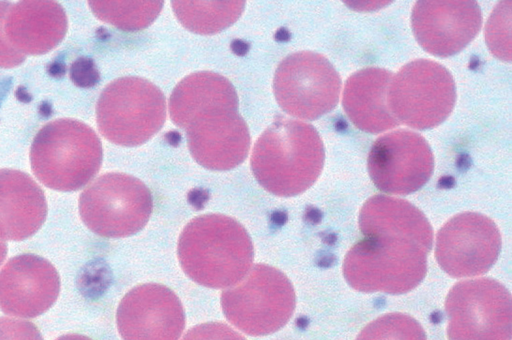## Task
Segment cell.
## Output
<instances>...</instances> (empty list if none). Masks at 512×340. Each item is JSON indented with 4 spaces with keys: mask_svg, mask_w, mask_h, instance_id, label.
<instances>
[{
    "mask_svg": "<svg viewBox=\"0 0 512 340\" xmlns=\"http://www.w3.org/2000/svg\"><path fill=\"white\" fill-rule=\"evenodd\" d=\"M183 271L194 282L209 288H229L251 268L253 244L245 228L222 214L192 219L178 241Z\"/></svg>",
    "mask_w": 512,
    "mask_h": 340,
    "instance_id": "6da1fadb",
    "label": "cell"
},
{
    "mask_svg": "<svg viewBox=\"0 0 512 340\" xmlns=\"http://www.w3.org/2000/svg\"><path fill=\"white\" fill-rule=\"evenodd\" d=\"M324 146L310 124L279 117L256 141L251 169L268 192L291 197L310 188L324 164Z\"/></svg>",
    "mask_w": 512,
    "mask_h": 340,
    "instance_id": "7a4b0ae2",
    "label": "cell"
},
{
    "mask_svg": "<svg viewBox=\"0 0 512 340\" xmlns=\"http://www.w3.org/2000/svg\"><path fill=\"white\" fill-rule=\"evenodd\" d=\"M31 168L45 186L75 191L99 171L102 145L94 130L74 119H57L44 125L33 139Z\"/></svg>",
    "mask_w": 512,
    "mask_h": 340,
    "instance_id": "3957f363",
    "label": "cell"
},
{
    "mask_svg": "<svg viewBox=\"0 0 512 340\" xmlns=\"http://www.w3.org/2000/svg\"><path fill=\"white\" fill-rule=\"evenodd\" d=\"M429 252L394 235H364L347 252L343 275L352 288L361 292L406 293L424 278Z\"/></svg>",
    "mask_w": 512,
    "mask_h": 340,
    "instance_id": "277c9868",
    "label": "cell"
},
{
    "mask_svg": "<svg viewBox=\"0 0 512 340\" xmlns=\"http://www.w3.org/2000/svg\"><path fill=\"white\" fill-rule=\"evenodd\" d=\"M101 134L117 145L138 146L153 137L166 119L162 91L150 81L126 76L109 83L96 106Z\"/></svg>",
    "mask_w": 512,
    "mask_h": 340,
    "instance_id": "5b68a950",
    "label": "cell"
},
{
    "mask_svg": "<svg viewBox=\"0 0 512 340\" xmlns=\"http://www.w3.org/2000/svg\"><path fill=\"white\" fill-rule=\"evenodd\" d=\"M225 317L239 330L263 336L281 329L295 308V292L280 270L256 264L237 284L221 296Z\"/></svg>",
    "mask_w": 512,
    "mask_h": 340,
    "instance_id": "8992f818",
    "label": "cell"
},
{
    "mask_svg": "<svg viewBox=\"0 0 512 340\" xmlns=\"http://www.w3.org/2000/svg\"><path fill=\"white\" fill-rule=\"evenodd\" d=\"M152 195L138 178L124 173H106L86 187L79 198L85 225L97 235L119 238L133 235L148 222Z\"/></svg>",
    "mask_w": 512,
    "mask_h": 340,
    "instance_id": "52a82bcc",
    "label": "cell"
},
{
    "mask_svg": "<svg viewBox=\"0 0 512 340\" xmlns=\"http://www.w3.org/2000/svg\"><path fill=\"white\" fill-rule=\"evenodd\" d=\"M389 109L398 122L425 130L440 125L456 101L450 72L429 59H417L393 75L388 89Z\"/></svg>",
    "mask_w": 512,
    "mask_h": 340,
    "instance_id": "ba28073f",
    "label": "cell"
},
{
    "mask_svg": "<svg viewBox=\"0 0 512 340\" xmlns=\"http://www.w3.org/2000/svg\"><path fill=\"white\" fill-rule=\"evenodd\" d=\"M449 340H510V292L498 281L478 278L455 284L447 295Z\"/></svg>",
    "mask_w": 512,
    "mask_h": 340,
    "instance_id": "9c48e42d",
    "label": "cell"
},
{
    "mask_svg": "<svg viewBox=\"0 0 512 340\" xmlns=\"http://www.w3.org/2000/svg\"><path fill=\"white\" fill-rule=\"evenodd\" d=\"M273 89L277 103L286 113L315 120L337 105L341 78L323 55L300 51L290 54L278 65Z\"/></svg>",
    "mask_w": 512,
    "mask_h": 340,
    "instance_id": "30bf717a",
    "label": "cell"
},
{
    "mask_svg": "<svg viewBox=\"0 0 512 340\" xmlns=\"http://www.w3.org/2000/svg\"><path fill=\"white\" fill-rule=\"evenodd\" d=\"M368 172L382 192L406 195L419 190L432 175V150L420 134L400 129L380 136L372 145Z\"/></svg>",
    "mask_w": 512,
    "mask_h": 340,
    "instance_id": "8fae6325",
    "label": "cell"
},
{
    "mask_svg": "<svg viewBox=\"0 0 512 340\" xmlns=\"http://www.w3.org/2000/svg\"><path fill=\"white\" fill-rule=\"evenodd\" d=\"M500 249L501 236L494 221L480 213L464 212L438 231L435 257L450 276L470 277L487 272Z\"/></svg>",
    "mask_w": 512,
    "mask_h": 340,
    "instance_id": "7c38bea8",
    "label": "cell"
},
{
    "mask_svg": "<svg viewBox=\"0 0 512 340\" xmlns=\"http://www.w3.org/2000/svg\"><path fill=\"white\" fill-rule=\"evenodd\" d=\"M116 321L123 340H179L185 314L171 289L146 283L134 287L122 298Z\"/></svg>",
    "mask_w": 512,
    "mask_h": 340,
    "instance_id": "4fadbf2b",
    "label": "cell"
},
{
    "mask_svg": "<svg viewBox=\"0 0 512 340\" xmlns=\"http://www.w3.org/2000/svg\"><path fill=\"white\" fill-rule=\"evenodd\" d=\"M411 24L419 45L437 57L460 52L478 34L482 14L472 0H421L412 9Z\"/></svg>",
    "mask_w": 512,
    "mask_h": 340,
    "instance_id": "5bb4252c",
    "label": "cell"
},
{
    "mask_svg": "<svg viewBox=\"0 0 512 340\" xmlns=\"http://www.w3.org/2000/svg\"><path fill=\"white\" fill-rule=\"evenodd\" d=\"M194 160L210 170H230L248 155L250 134L235 109L217 108L197 114L186 128Z\"/></svg>",
    "mask_w": 512,
    "mask_h": 340,
    "instance_id": "9a60e30c",
    "label": "cell"
},
{
    "mask_svg": "<svg viewBox=\"0 0 512 340\" xmlns=\"http://www.w3.org/2000/svg\"><path fill=\"white\" fill-rule=\"evenodd\" d=\"M59 291L57 270L40 256L13 257L0 270V309L8 315L39 316L54 304Z\"/></svg>",
    "mask_w": 512,
    "mask_h": 340,
    "instance_id": "2e32d148",
    "label": "cell"
},
{
    "mask_svg": "<svg viewBox=\"0 0 512 340\" xmlns=\"http://www.w3.org/2000/svg\"><path fill=\"white\" fill-rule=\"evenodd\" d=\"M4 30L10 44L22 54H44L63 40L67 17L56 1H20L9 7Z\"/></svg>",
    "mask_w": 512,
    "mask_h": 340,
    "instance_id": "e0dca14e",
    "label": "cell"
},
{
    "mask_svg": "<svg viewBox=\"0 0 512 340\" xmlns=\"http://www.w3.org/2000/svg\"><path fill=\"white\" fill-rule=\"evenodd\" d=\"M47 203L40 186L26 173L0 169V239L21 241L45 221Z\"/></svg>",
    "mask_w": 512,
    "mask_h": 340,
    "instance_id": "ac0fdd59",
    "label": "cell"
},
{
    "mask_svg": "<svg viewBox=\"0 0 512 340\" xmlns=\"http://www.w3.org/2000/svg\"><path fill=\"white\" fill-rule=\"evenodd\" d=\"M393 74L383 68L368 67L346 81L342 104L350 121L367 133H380L399 122L388 106L387 95Z\"/></svg>",
    "mask_w": 512,
    "mask_h": 340,
    "instance_id": "d6986e66",
    "label": "cell"
},
{
    "mask_svg": "<svg viewBox=\"0 0 512 340\" xmlns=\"http://www.w3.org/2000/svg\"><path fill=\"white\" fill-rule=\"evenodd\" d=\"M359 228L363 235L383 233L413 241L431 250L433 230L425 215L410 202L374 195L362 206Z\"/></svg>",
    "mask_w": 512,
    "mask_h": 340,
    "instance_id": "ffe728a7",
    "label": "cell"
},
{
    "mask_svg": "<svg viewBox=\"0 0 512 340\" xmlns=\"http://www.w3.org/2000/svg\"><path fill=\"white\" fill-rule=\"evenodd\" d=\"M217 108H238L234 86L224 76L214 72L188 75L173 89L169 100L171 120L186 129L199 113Z\"/></svg>",
    "mask_w": 512,
    "mask_h": 340,
    "instance_id": "44dd1931",
    "label": "cell"
},
{
    "mask_svg": "<svg viewBox=\"0 0 512 340\" xmlns=\"http://www.w3.org/2000/svg\"><path fill=\"white\" fill-rule=\"evenodd\" d=\"M180 23L202 35L218 33L232 25L242 14L245 1H183L171 2Z\"/></svg>",
    "mask_w": 512,
    "mask_h": 340,
    "instance_id": "7402d4cb",
    "label": "cell"
},
{
    "mask_svg": "<svg viewBox=\"0 0 512 340\" xmlns=\"http://www.w3.org/2000/svg\"><path fill=\"white\" fill-rule=\"evenodd\" d=\"M88 4L100 20L121 30L136 31L148 27L157 18L163 1H88Z\"/></svg>",
    "mask_w": 512,
    "mask_h": 340,
    "instance_id": "603a6c76",
    "label": "cell"
},
{
    "mask_svg": "<svg viewBox=\"0 0 512 340\" xmlns=\"http://www.w3.org/2000/svg\"><path fill=\"white\" fill-rule=\"evenodd\" d=\"M356 340H427L422 326L411 316L389 313L366 325Z\"/></svg>",
    "mask_w": 512,
    "mask_h": 340,
    "instance_id": "cb8c5ba5",
    "label": "cell"
},
{
    "mask_svg": "<svg viewBox=\"0 0 512 340\" xmlns=\"http://www.w3.org/2000/svg\"><path fill=\"white\" fill-rule=\"evenodd\" d=\"M485 38L491 53L498 59L511 61V2L501 1L494 8L485 27Z\"/></svg>",
    "mask_w": 512,
    "mask_h": 340,
    "instance_id": "d4e9b609",
    "label": "cell"
},
{
    "mask_svg": "<svg viewBox=\"0 0 512 340\" xmlns=\"http://www.w3.org/2000/svg\"><path fill=\"white\" fill-rule=\"evenodd\" d=\"M182 340H246L228 325L209 322L191 328Z\"/></svg>",
    "mask_w": 512,
    "mask_h": 340,
    "instance_id": "484cf974",
    "label": "cell"
},
{
    "mask_svg": "<svg viewBox=\"0 0 512 340\" xmlns=\"http://www.w3.org/2000/svg\"><path fill=\"white\" fill-rule=\"evenodd\" d=\"M0 340H43V338L32 322L1 317Z\"/></svg>",
    "mask_w": 512,
    "mask_h": 340,
    "instance_id": "4316f807",
    "label": "cell"
},
{
    "mask_svg": "<svg viewBox=\"0 0 512 340\" xmlns=\"http://www.w3.org/2000/svg\"><path fill=\"white\" fill-rule=\"evenodd\" d=\"M10 6V2L0 1V68L16 67L22 64L26 58L10 44L5 34V18Z\"/></svg>",
    "mask_w": 512,
    "mask_h": 340,
    "instance_id": "83f0119b",
    "label": "cell"
},
{
    "mask_svg": "<svg viewBox=\"0 0 512 340\" xmlns=\"http://www.w3.org/2000/svg\"><path fill=\"white\" fill-rule=\"evenodd\" d=\"M70 78L78 87L91 88L99 82L100 73L93 59L79 57L70 66Z\"/></svg>",
    "mask_w": 512,
    "mask_h": 340,
    "instance_id": "f1b7e54d",
    "label": "cell"
},
{
    "mask_svg": "<svg viewBox=\"0 0 512 340\" xmlns=\"http://www.w3.org/2000/svg\"><path fill=\"white\" fill-rule=\"evenodd\" d=\"M231 50L239 56L245 55L250 48L249 43L241 39H234L230 44Z\"/></svg>",
    "mask_w": 512,
    "mask_h": 340,
    "instance_id": "f546056e",
    "label": "cell"
},
{
    "mask_svg": "<svg viewBox=\"0 0 512 340\" xmlns=\"http://www.w3.org/2000/svg\"><path fill=\"white\" fill-rule=\"evenodd\" d=\"M48 72L54 77H60L65 73V65L60 62H53L49 65Z\"/></svg>",
    "mask_w": 512,
    "mask_h": 340,
    "instance_id": "4dcf8cb0",
    "label": "cell"
},
{
    "mask_svg": "<svg viewBox=\"0 0 512 340\" xmlns=\"http://www.w3.org/2000/svg\"><path fill=\"white\" fill-rule=\"evenodd\" d=\"M165 138L171 145L176 146L180 142L181 136L177 131H170L165 135Z\"/></svg>",
    "mask_w": 512,
    "mask_h": 340,
    "instance_id": "1f68e13d",
    "label": "cell"
},
{
    "mask_svg": "<svg viewBox=\"0 0 512 340\" xmlns=\"http://www.w3.org/2000/svg\"><path fill=\"white\" fill-rule=\"evenodd\" d=\"M56 340H92L88 338L87 336L80 335V334H66L63 335Z\"/></svg>",
    "mask_w": 512,
    "mask_h": 340,
    "instance_id": "d6a6232c",
    "label": "cell"
},
{
    "mask_svg": "<svg viewBox=\"0 0 512 340\" xmlns=\"http://www.w3.org/2000/svg\"><path fill=\"white\" fill-rule=\"evenodd\" d=\"M275 39L277 41H287V40L290 39V34H289V32L285 28H280L275 33Z\"/></svg>",
    "mask_w": 512,
    "mask_h": 340,
    "instance_id": "836d02e7",
    "label": "cell"
},
{
    "mask_svg": "<svg viewBox=\"0 0 512 340\" xmlns=\"http://www.w3.org/2000/svg\"><path fill=\"white\" fill-rule=\"evenodd\" d=\"M16 97L22 102H29L31 96L26 92L23 87H19L16 91Z\"/></svg>",
    "mask_w": 512,
    "mask_h": 340,
    "instance_id": "e575fe53",
    "label": "cell"
},
{
    "mask_svg": "<svg viewBox=\"0 0 512 340\" xmlns=\"http://www.w3.org/2000/svg\"><path fill=\"white\" fill-rule=\"evenodd\" d=\"M7 253V246L3 240L0 239V265L4 261Z\"/></svg>",
    "mask_w": 512,
    "mask_h": 340,
    "instance_id": "d590c367",
    "label": "cell"
}]
</instances>
